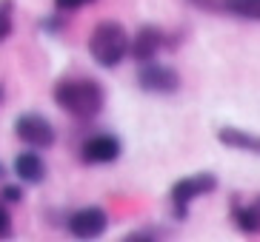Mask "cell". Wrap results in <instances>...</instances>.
Masks as SVG:
<instances>
[{
    "instance_id": "30bf717a",
    "label": "cell",
    "mask_w": 260,
    "mask_h": 242,
    "mask_svg": "<svg viewBox=\"0 0 260 242\" xmlns=\"http://www.w3.org/2000/svg\"><path fill=\"white\" fill-rule=\"evenodd\" d=\"M223 145H229V148H237V151H252V154H260V134H249V131H240V129H226L217 131Z\"/></svg>"
},
{
    "instance_id": "2e32d148",
    "label": "cell",
    "mask_w": 260,
    "mask_h": 242,
    "mask_svg": "<svg viewBox=\"0 0 260 242\" xmlns=\"http://www.w3.org/2000/svg\"><path fill=\"white\" fill-rule=\"evenodd\" d=\"M94 0H54V6H57V12H77V9L83 6H92Z\"/></svg>"
},
{
    "instance_id": "e0dca14e",
    "label": "cell",
    "mask_w": 260,
    "mask_h": 242,
    "mask_svg": "<svg viewBox=\"0 0 260 242\" xmlns=\"http://www.w3.org/2000/svg\"><path fill=\"white\" fill-rule=\"evenodd\" d=\"M189 3L203 12H223V0H189Z\"/></svg>"
},
{
    "instance_id": "ba28073f",
    "label": "cell",
    "mask_w": 260,
    "mask_h": 242,
    "mask_svg": "<svg viewBox=\"0 0 260 242\" xmlns=\"http://www.w3.org/2000/svg\"><path fill=\"white\" fill-rule=\"evenodd\" d=\"M163 46H166V34L157 26H140L135 31V37H129V54L138 63H149V60H157Z\"/></svg>"
},
{
    "instance_id": "4fadbf2b",
    "label": "cell",
    "mask_w": 260,
    "mask_h": 242,
    "mask_svg": "<svg viewBox=\"0 0 260 242\" xmlns=\"http://www.w3.org/2000/svg\"><path fill=\"white\" fill-rule=\"evenodd\" d=\"M12 6H9V0H3L0 3V40H6L9 34H12Z\"/></svg>"
},
{
    "instance_id": "8992f818",
    "label": "cell",
    "mask_w": 260,
    "mask_h": 242,
    "mask_svg": "<svg viewBox=\"0 0 260 242\" xmlns=\"http://www.w3.org/2000/svg\"><path fill=\"white\" fill-rule=\"evenodd\" d=\"M138 86L149 94H175L180 89V74L172 66H160V63H140L138 71Z\"/></svg>"
},
{
    "instance_id": "5bb4252c",
    "label": "cell",
    "mask_w": 260,
    "mask_h": 242,
    "mask_svg": "<svg viewBox=\"0 0 260 242\" xmlns=\"http://www.w3.org/2000/svg\"><path fill=\"white\" fill-rule=\"evenodd\" d=\"M160 239V234L154 231V228H143V231H132V234H126V242H154Z\"/></svg>"
},
{
    "instance_id": "9c48e42d",
    "label": "cell",
    "mask_w": 260,
    "mask_h": 242,
    "mask_svg": "<svg viewBox=\"0 0 260 242\" xmlns=\"http://www.w3.org/2000/svg\"><path fill=\"white\" fill-rule=\"evenodd\" d=\"M15 174L20 177L23 182H29V185H38V182L46 180V163H43V157L35 151H23L15 157Z\"/></svg>"
},
{
    "instance_id": "6da1fadb",
    "label": "cell",
    "mask_w": 260,
    "mask_h": 242,
    "mask_svg": "<svg viewBox=\"0 0 260 242\" xmlns=\"http://www.w3.org/2000/svg\"><path fill=\"white\" fill-rule=\"evenodd\" d=\"M57 108L75 120H94L106 106V91L94 77H60L52 91Z\"/></svg>"
},
{
    "instance_id": "7a4b0ae2",
    "label": "cell",
    "mask_w": 260,
    "mask_h": 242,
    "mask_svg": "<svg viewBox=\"0 0 260 242\" xmlns=\"http://www.w3.org/2000/svg\"><path fill=\"white\" fill-rule=\"evenodd\" d=\"M89 54L92 60L103 68H115L123 63V57L129 54V34L120 23L103 20L94 26V31L89 34Z\"/></svg>"
},
{
    "instance_id": "277c9868",
    "label": "cell",
    "mask_w": 260,
    "mask_h": 242,
    "mask_svg": "<svg viewBox=\"0 0 260 242\" xmlns=\"http://www.w3.org/2000/svg\"><path fill=\"white\" fill-rule=\"evenodd\" d=\"M15 137L23 140L26 145H31V148H52L54 140H57V131L43 114L26 111L15 120Z\"/></svg>"
},
{
    "instance_id": "8fae6325",
    "label": "cell",
    "mask_w": 260,
    "mask_h": 242,
    "mask_svg": "<svg viewBox=\"0 0 260 242\" xmlns=\"http://www.w3.org/2000/svg\"><path fill=\"white\" fill-rule=\"evenodd\" d=\"M232 220H235L240 234H260V214L252 203L249 205H235L232 208Z\"/></svg>"
},
{
    "instance_id": "3957f363",
    "label": "cell",
    "mask_w": 260,
    "mask_h": 242,
    "mask_svg": "<svg viewBox=\"0 0 260 242\" xmlns=\"http://www.w3.org/2000/svg\"><path fill=\"white\" fill-rule=\"evenodd\" d=\"M217 188V177L212 171H198V174H189V177H180V180L172 185L169 197H172V205H175V217L183 220L189 214V203L191 199L203 197V194H212Z\"/></svg>"
},
{
    "instance_id": "9a60e30c",
    "label": "cell",
    "mask_w": 260,
    "mask_h": 242,
    "mask_svg": "<svg viewBox=\"0 0 260 242\" xmlns=\"http://www.w3.org/2000/svg\"><path fill=\"white\" fill-rule=\"evenodd\" d=\"M12 236V214H9L6 203H0V239Z\"/></svg>"
},
{
    "instance_id": "d6986e66",
    "label": "cell",
    "mask_w": 260,
    "mask_h": 242,
    "mask_svg": "<svg viewBox=\"0 0 260 242\" xmlns=\"http://www.w3.org/2000/svg\"><path fill=\"white\" fill-rule=\"evenodd\" d=\"M3 177H6V166H3V163H0V180H3Z\"/></svg>"
},
{
    "instance_id": "44dd1931",
    "label": "cell",
    "mask_w": 260,
    "mask_h": 242,
    "mask_svg": "<svg viewBox=\"0 0 260 242\" xmlns=\"http://www.w3.org/2000/svg\"><path fill=\"white\" fill-rule=\"evenodd\" d=\"M0 103H3V86H0Z\"/></svg>"
},
{
    "instance_id": "ffe728a7",
    "label": "cell",
    "mask_w": 260,
    "mask_h": 242,
    "mask_svg": "<svg viewBox=\"0 0 260 242\" xmlns=\"http://www.w3.org/2000/svg\"><path fill=\"white\" fill-rule=\"evenodd\" d=\"M252 205L257 208V214H260V197H254V203H252Z\"/></svg>"
},
{
    "instance_id": "5b68a950",
    "label": "cell",
    "mask_w": 260,
    "mask_h": 242,
    "mask_svg": "<svg viewBox=\"0 0 260 242\" xmlns=\"http://www.w3.org/2000/svg\"><path fill=\"white\" fill-rule=\"evenodd\" d=\"M120 151H123L120 137L109 134V131H100V134H92L83 140L80 159H83L86 166H112L120 157Z\"/></svg>"
},
{
    "instance_id": "ac0fdd59",
    "label": "cell",
    "mask_w": 260,
    "mask_h": 242,
    "mask_svg": "<svg viewBox=\"0 0 260 242\" xmlns=\"http://www.w3.org/2000/svg\"><path fill=\"white\" fill-rule=\"evenodd\" d=\"M23 199V188L17 185H3V203H20Z\"/></svg>"
},
{
    "instance_id": "7c38bea8",
    "label": "cell",
    "mask_w": 260,
    "mask_h": 242,
    "mask_svg": "<svg viewBox=\"0 0 260 242\" xmlns=\"http://www.w3.org/2000/svg\"><path fill=\"white\" fill-rule=\"evenodd\" d=\"M223 12L260 23V0H223Z\"/></svg>"
},
{
    "instance_id": "52a82bcc",
    "label": "cell",
    "mask_w": 260,
    "mask_h": 242,
    "mask_svg": "<svg viewBox=\"0 0 260 242\" xmlns=\"http://www.w3.org/2000/svg\"><path fill=\"white\" fill-rule=\"evenodd\" d=\"M69 234L75 239H98L103 236V231L109 228V214L98 205H89V208H77L69 217Z\"/></svg>"
}]
</instances>
